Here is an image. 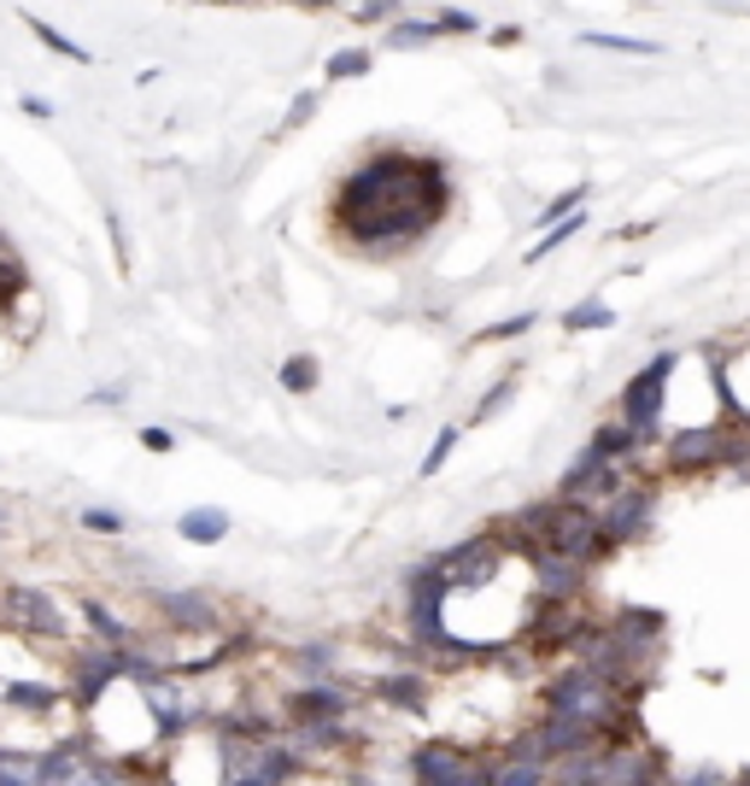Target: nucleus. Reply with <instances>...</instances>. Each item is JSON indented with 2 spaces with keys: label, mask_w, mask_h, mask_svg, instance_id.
<instances>
[{
  "label": "nucleus",
  "mask_w": 750,
  "mask_h": 786,
  "mask_svg": "<svg viewBox=\"0 0 750 786\" xmlns=\"http://www.w3.org/2000/svg\"><path fill=\"white\" fill-rule=\"evenodd\" d=\"M446 200H452V177L440 159L375 153L341 182L335 223L346 241L382 253V246H411L416 235H428L446 218Z\"/></svg>",
  "instance_id": "1"
},
{
  "label": "nucleus",
  "mask_w": 750,
  "mask_h": 786,
  "mask_svg": "<svg viewBox=\"0 0 750 786\" xmlns=\"http://www.w3.org/2000/svg\"><path fill=\"white\" fill-rule=\"evenodd\" d=\"M546 711H551V716H575V722H592V728H610V722L621 716L610 681L592 675L587 664L562 669V675L551 681V687H546Z\"/></svg>",
  "instance_id": "2"
},
{
  "label": "nucleus",
  "mask_w": 750,
  "mask_h": 786,
  "mask_svg": "<svg viewBox=\"0 0 750 786\" xmlns=\"http://www.w3.org/2000/svg\"><path fill=\"white\" fill-rule=\"evenodd\" d=\"M539 534H546V546H557V552H575V557H592L610 546V534H604V516H592L587 505H557V511H546L539 516Z\"/></svg>",
  "instance_id": "3"
},
{
  "label": "nucleus",
  "mask_w": 750,
  "mask_h": 786,
  "mask_svg": "<svg viewBox=\"0 0 750 786\" xmlns=\"http://www.w3.org/2000/svg\"><path fill=\"white\" fill-rule=\"evenodd\" d=\"M669 376H675V353H657V359L628 382V393H621V411H628L634 429H645V434L657 429V417H662V387H669Z\"/></svg>",
  "instance_id": "4"
},
{
  "label": "nucleus",
  "mask_w": 750,
  "mask_h": 786,
  "mask_svg": "<svg viewBox=\"0 0 750 786\" xmlns=\"http://www.w3.org/2000/svg\"><path fill=\"white\" fill-rule=\"evenodd\" d=\"M534 575H539V598H551V605H569V598L587 587V557L546 546V552L534 557Z\"/></svg>",
  "instance_id": "5"
},
{
  "label": "nucleus",
  "mask_w": 750,
  "mask_h": 786,
  "mask_svg": "<svg viewBox=\"0 0 750 786\" xmlns=\"http://www.w3.org/2000/svg\"><path fill=\"white\" fill-rule=\"evenodd\" d=\"M727 458H739V452H733V441H727L721 429H680L669 441L675 470H710V464H727Z\"/></svg>",
  "instance_id": "6"
},
{
  "label": "nucleus",
  "mask_w": 750,
  "mask_h": 786,
  "mask_svg": "<svg viewBox=\"0 0 750 786\" xmlns=\"http://www.w3.org/2000/svg\"><path fill=\"white\" fill-rule=\"evenodd\" d=\"M411 775L434 780V786H440V780H452V786H493V763H487V769H469L452 746H423L411 757Z\"/></svg>",
  "instance_id": "7"
},
{
  "label": "nucleus",
  "mask_w": 750,
  "mask_h": 786,
  "mask_svg": "<svg viewBox=\"0 0 750 786\" xmlns=\"http://www.w3.org/2000/svg\"><path fill=\"white\" fill-rule=\"evenodd\" d=\"M651 511H657V500L651 493H621V500L610 505V516H604V534H610V546H621V541H634V534H645V523H651Z\"/></svg>",
  "instance_id": "8"
},
{
  "label": "nucleus",
  "mask_w": 750,
  "mask_h": 786,
  "mask_svg": "<svg viewBox=\"0 0 750 786\" xmlns=\"http://www.w3.org/2000/svg\"><path fill=\"white\" fill-rule=\"evenodd\" d=\"M123 664H130V652H107V657L94 652V657H77V698H82V705H94L100 687L123 675Z\"/></svg>",
  "instance_id": "9"
},
{
  "label": "nucleus",
  "mask_w": 750,
  "mask_h": 786,
  "mask_svg": "<svg viewBox=\"0 0 750 786\" xmlns=\"http://www.w3.org/2000/svg\"><path fill=\"white\" fill-rule=\"evenodd\" d=\"M176 534H182L188 546H217L223 534H229V511L223 505H194V511H182Z\"/></svg>",
  "instance_id": "10"
},
{
  "label": "nucleus",
  "mask_w": 750,
  "mask_h": 786,
  "mask_svg": "<svg viewBox=\"0 0 750 786\" xmlns=\"http://www.w3.org/2000/svg\"><path fill=\"white\" fill-rule=\"evenodd\" d=\"M159 605H164V616H171V623H182V628H212V623H217V611H212V598H205V593H164Z\"/></svg>",
  "instance_id": "11"
},
{
  "label": "nucleus",
  "mask_w": 750,
  "mask_h": 786,
  "mask_svg": "<svg viewBox=\"0 0 750 786\" xmlns=\"http://www.w3.org/2000/svg\"><path fill=\"white\" fill-rule=\"evenodd\" d=\"M12 611H18V623L24 628H36V634H65V623H59V611L41 598L36 587H18L12 593Z\"/></svg>",
  "instance_id": "12"
},
{
  "label": "nucleus",
  "mask_w": 750,
  "mask_h": 786,
  "mask_svg": "<svg viewBox=\"0 0 750 786\" xmlns=\"http://www.w3.org/2000/svg\"><path fill=\"white\" fill-rule=\"evenodd\" d=\"M346 711H352V705H346L341 687H311V693H300V705H294L300 722H341Z\"/></svg>",
  "instance_id": "13"
},
{
  "label": "nucleus",
  "mask_w": 750,
  "mask_h": 786,
  "mask_svg": "<svg viewBox=\"0 0 750 786\" xmlns=\"http://www.w3.org/2000/svg\"><path fill=\"white\" fill-rule=\"evenodd\" d=\"M651 775H657V769H651L639 752H610V757L592 769V780H651Z\"/></svg>",
  "instance_id": "14"
},
{
  "label": "nucleus",
  "mask_w": 750,
  "mask_h": 786,
  "mask_svg": "<svg viewBox=\"0 0 750 786\" xmlns=\"http://www.w3.org/2000/svg\"><path fill=\"white\" fill-rule=\"evenodd\" d=\"M294 769H300V757L287 752V746H264L253 769H241V780H287Z\"/></svg>",
  "instance_id": "15"
},
{
  "label": "nucleus",
  "mask_w": 750,
  "mask_h": 786,
  "mask_svg": "<svg viewBox=\"0 0 750 786\" xmlns=\"http://www.w3.org/2000/svg\"><path fill=\"white\" fill-rule=\"evenodd\" d=\"M639 441H645V429H634V423H610V429L592 434V452H598L604 464H610V458H621V452H634Z\"/></svg>",
  "instance_id": "16"
},
{
  "label": "nucleus",
  "mask_w": 750,
  "mask_h": 786,
  "mask_svg": "<svg viewBox=\"0 0 750 786\" xmlns=\"http://www.w3.org/2000/svg\"><path fill=\"white\" fill-rule=\"evenodd\" d=\"M580 230H587V212H569V218H557L551 230H546V241H534V246H528V264H539L546 253H557V246L569 241V235H580Z\"/></svg>",
  "instance_id": "17"
},
{
  "label": "nucleus",
  "mask_w": 750,
  "mask_h": 786,
  "mask_svg": "<svg viewBox=\"0 0 750 786\" xmlns=\"http://www.w3.org/2000/svg\"><path fill=\"white\" fill-rule=\"evenodd\" d=\"M546 763L539 757H516V763H493V786H539Z\"/></svg>",
  "instance_id": "18"
},
{
  "label": "nucleus",
  "mask_w": 750,
  "mask_h": 786,
  "mask_svg": "<svg viewBox=\"0 0 750 786\" xmlns=\"http://www.w3.org/2000/svg\"><path fill=\"white\" fill-rule=\"evenodd\" d=\"M610 323H616V312H610V305H598V300L562 312V329H569V335H580V329H610Z\"/></svg>",
  "instance_id": "19"
},
{
  "label": "nucleus",
  "mask_w": 750,
  "mask_h": 786,
  "mask_svg": "<svg viewBox=\"0 0 750 786\" xmlns=\"http://www.w3.org/2000/svg\"><path fill=\"white\" fill-rule=\"evenodd\" d=\"M82 775V763H77V746H59L36 763V780H77Z\"/></svg>",
  "instance_id": "20"
},
{
  "label": "nucleus",
  "mask_w": 750,
  "mask_h": 786,
  "mask_svg": "<svg viewBox=\"0 0 750 786\" xmlns=\"http://www.w3.org/2000/svg\"><path fill=\"white\" fill-rule=\"evenodd\" d=\"M7 705H18V711H48V705H59V693H53V687H36V681H12V687H7Z\"/></svg>",
  "instance_id": "21"
},
{
  "label": "nucleus",
  "mask_w": 750,
  "mask_h": 786,
  "mask_svg": "<svg viewBox=\"0 0 750 786\" xmlns=\"http://www.w3.org/2000/svg\"><path fill=\"white\" fill-rule=\"evenodd\" d=\"M580 41H587V48H610V53H662L657 41H639V36H610V30H587Z\"/></svg>",
  "instance_id": "22"
},
{
  "label": "nucleus",
  "mask_w": 750,
  "mask_h": 786,
  "mask_svg": "<svg viewBox=\"0 0 750 786\" xmlns=\"http://www.w3.org/2000/svg\"><path fill=\"white\" fill-rule=\"evenodd\" d=\"M30 30H36L41 41H48V48H53L59 59H77V66H89V59H94L89 48H77V41H71V36H59L53 24H41V18H30Z\"/></svg>",
  "instance_id": "23"
},
{
  "label": "nucleus",
  "mask_w": 750,
  "mask_h": 786,
  "mask_svg": "<svg viewBox=\"0 0 750 786\" xmlns=\"http://www.w3.org/2000/svg\"><path fill=\"white\" fill-rule=\"evenodd\" d=\"M282 387L287 393H311V387H317V359H287L282 364Z\"/></svg>",
  "instance_id": "24"
},
{
  "label": "nucleus",
  "mask_w": 750,
  "mask_h": 786,
  "mask_svg": "<svg viewBox=\"0 0 750 786\" xmlns=\"http://www.w3.org/2000/svg\"><path fill=\"white\" fill-rule=\"evenodd\" d=\"M587 628V616H575V611H551V623L539 628V646H557V639H569V634H580Z\"/></svg>",
  "instance_id": "25"
},
{
  "label": "nucleus",
  "mask_w": 750,
  "mask_h": 786,
  "mask_svg": "<svg viewBox=\"0 0 750 786\" xmlns=\"http://www.w3.org/2000/svg\"><path fill=\"white\" fill-rule=\"evenodd\" d=\"M387 36H393V48H428V41L446 36V30H440V18H434V24H393Z\"/></svg>",
  "instance_id": "26"
},
{
  "label": "nucleus",
  "mask_w": 750,
  "mask_h": 786,
  "mask_svg": "<svg viewBox=\"0 0 750 786\" xmlns=\"http://www.w3.org/2000/svg\"><path fill=\"white\" fill-rule=\"evenodd\" d=\"M382 693L393 698V705H405V711L423 705V681H416V675H393V681H382Z\"/></svg>",
  "instance_id": "27"
},
{
  "label": "nucleus",
  "mask_w": 750,
  "mask_h": 786,
  "mask_svg": "<svg viewBox=\"0 0 750 786\" xmlns=\"http://www.w3.org/2000/svg\"><path fill=\"white\" fill-rule=\"evenodd\" d=\"M364 71H369V53H358V48L328 59V82H346V77H364Z\"/></svg>",
  "instance_id": "28"
},
{
  "label": "nucleus",
  "mask_w": 750,
  "mask_h": 786,
  "mask_svg": "<svg viewBox=\"0 0 750 786\" xmlns=\"http://www.w3.org/2000/svg\"><path fill=\"white\" fill-rule=\"evenodd\" d=\"M452 446H457V429H440V434H434V446H428V458H423V475H440V464L452 458Z\"/></svg>",
  "instance_id": "29"
},
{
  "label": "nucleus",
  "mask_w": 750,
  "mask_h": 786,
  "mask_svg": "<svg viewBox=\"0 0 750 786\" xmlns=\"http://www.w3.org/2000/svg\"><path fill=\"white\" fill-rule=\"evenodd\" d=\"M580 200H587V189H562L551 205H546V212H539V218H546V223H557V218H569V212H580Z\"/></svg>",
  "instance_id": "30"
},
{
  "label": "nucleus",
  "mask_w": 750,
  "mask_h": 786,
  "mask_svg": "<svg viewBox=\"0 0 750 786\" xmlns=\"http://www.w3.org/2000/svg\"><path fill=\"white\" fill-rule=\"evenodd\" d=\"M12 752H0V786H24V780H36V763H7Z\"/></svg>",
  "instance_id": "31"
},
{
  "label": "nucleus",
  "mask_w": 750,
  "mask_h": 786,
  "mask_svg": "<svg viewBox=\"0 0 750 786\" xmlns=\"http://www.w3.org/2000/svg\"><path fill=\"white\" fill-rule=\"evenodd\" d=\"M523 329H534V312H523V318H505V323H493L487 329V341H516Z\"/></svg>",
  "instance_id": "32"
},
{
  "label": "nucleus",
  "mask_w": 750,
  "mask_h": 786,
  "mask_svg": "<svg viewBox=\"0 0 750 786\" xmlns=\"http://www.w3.org/2000/svg\"><path fill=\"white\" fill-rule=\"evenodd\" d=\"M82 528H94V534H118V528H123V516H118V511H82Z\"/></svg>",
  "instance_id": "33"
},
{
  "label": "nucleus",
  "mask_w": 750,
  "mask_h": 786,
  "mask_svg": "<svg viewBox=\"0 0 750 786\" xmlns=\"http://www.w3.org/2000/svg\"><path fill=\"white\" fill-rule=\"evenodd\" d=\"M393 12H399V0H364V7H358L364 24H382V18H393Z\"/></svg>",
  "instance_id": "34"
},
{
  "label": "nucleus",
  "mask_w": 750,
  "mask_h": 786,
  "mask_svg": "<svg viewBox=\"0 0 750 786\" xmlns=\"http://www.w3.org/2000/svg\"><path fill=\"white\" fill-rule=\"evenodd\" d=\"M89 616H94V628H100V634H107V639H118V646H123V623H118V616H107L100 605H89Z\"/></svg>",
  "instance_id": "35"
},
{
  "label": "nucleus",
  "mask_w": 750,
  "mask_h": 786,
  "mask_svg": "<svg viewBox=\"0 0 750 786\" xmlns=\"http://www.w3.org/2000/svg\"><path fill=\"white\" fill-rule=\"evenodd\" d=\"M141 446H148V452H171L176 434H171V429H141Z\"/></svg>",
  "instance_id": "36"
},
{
  "label": "nucleus",
  "mask_w": 750,
  "mask_h": 786,
  "mask_svg": "<svg viewBox=\"0 0 750 786\" xmlns=\"http://www.w3.org/2000/svg\"><path fill=\"white\" fill-rule=\"evenodd\" d=\"M311 112H317V94H311V89H305V94L294 100V112H287V123H305Z\"/></svg>",
  "instance_id": "37"
},
{
  "label": "nucleus",
  "mask_w": 750,
  "mask_h": 786,
  "mask_svg": "<svg viewBox=\"0 0 750 786\" xmlns=\"http://www.w3.org/2000/svg\"><path fill=\"white\" fill-rule=\"evenodd\" d=\"M510 393H516V376H510L505 387H498V393H487V400H482V417H493V411H498V405H505V400H510Z\"/></svg>",
  "instance_id": "38"
},
{
  "label": "nucleus",
  "mask_w": 750,
  "mask_h": 786,
  "mask_svg": "<svg viewBox=\"0 0 750 786\" xmlns=\"http://www.w3.org/2000/svg\"><path fill=\"white\" fill-rule=\"evenodd\" d=\"M305 669H311V675H323V669H328V652H323V646H311V652H305Z\"/></svg>",
  "instance_id": "39"
},
{
  "label": "nucleus",
  "mask_w": 750,
  "mask_h": 786,
  "mask_svg": "<svg viewBox=\"0 0 750 786\" xmlns=\"http://www.w3.org/2000/svg\"><path fill=\"white\" fill-rule=\"evenodd\" d=\"M200 7H241V0H200Z\"/></svg>",
  "instance_id": "40"
},
{
  "label": "nucleus",
  "mask_w": 750,
  "mask_h": 786,
  "mask_svg": "<svg viewBox=\"0 0 750 786\" xmlns=\"http://www.w3.org/2000/svg\"><path fill=\"white\" fill-rule=\"evenodd\" d=\"M305 7H335V0H305Z\"/></svg>",
  "instance_id": "41"
},
{
  "label": "nucleus",
  "mask_w": 750,
  "mask_h": 786,
  "mask_svg": "<svg viewBox=\"0 0 750 786\" xmlns=\"http://www.w3.org/2000/svg\"><path fill=\"white\" fill-rule=\"evenodd\" d=\"M0 305H7V294H0Z\"/></svg>",
  "instance_id": "42"
}]
</instances>
